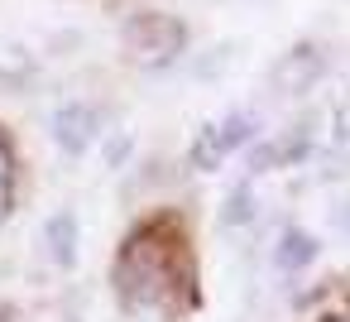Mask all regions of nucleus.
Masks as SVG:
<instances>
[{
	"label": "nucleus",
	"instance_id": "9b49d317",
	"mask_svg": "<svg viewBox=\"0 0 350 322\" xmlns=\"http://www.w3.org/2000/svg\"><path fill=\"white\" fill-rule=\"evenodd\" d=\"M336 231L350 240V202H345V207H336Z\"/></svg>",
	"mask_w": 350,
	"mask_h": 322
},
{
	"label": "nucleus",
	"instance_id": "7ed1b4c3",
	"mask_svg": "<svg viewBox=\"0 0 350 322\" xmlns=\"http://www.w3.org/2000/svg\"><path fill=\"white\" fill-rule=\"evenodd\" d=\"M250 135H254V116H250V111H230L226 121H211V125L192 140L187 164H192L197 173H211V169H221V164H226Z\"/></svg>",
	"mask_w": 350,
	"mask_h": 322
},
{
	"label": "nucleus",
	"instance_id": "423d86ee",
	"mask_svg": "<svg viewBox=\"0 0 350 322\" xmlns=\"http://www.w3.org/2000/svg\"><path fill=\"white\" fill-rule=\"evenodd\" d=\"M77 216L72 212H53L49 221H44V250H49V260L53 264H77Z\"/></svg>",
	"mask_w": 350,
	"mask_h": 322
},
{
	"label": "nucleus",
	"instance_id": "f03ea898",
	"mask_svg": "<svg viewBox=\"0 0 350 322\" xmlns=\"http://www.w3.org/2000/svg\"><path fill=\"white\" fill-rule=\"evenodd\" d=\"M183 49H187V29H183L173 15H135V20L125 25V53H130L135 63L163 68V63H173Z\"/></svg>",
	"mask_w": 350,
	"mask_h": 322
},
{
	"label": "nucleus",
	"instance_id": "39448f33",
	"mask_svg": "<svg viewBox=\"0 0 350 322\" xmlns=\"http://www.w3.org/2000/svg\"><path fill=\"white\" fill-rule=\"evenodd\" d=\"M321 53L307 44V49H293V53H283L278 63H273V73H269V87L278 92V97H302V92H312L317 87V77H321Z\"/></svg>",
	"mask_w": 350,
	"mask_h": 322
},
{
	"label": "nucleus",
	"instance_id": "0eeeda50",
	"mask_svg": "<svg viewBox=\"0 0 350 322\" xmlns=\"http://www.w3.org/2000/svg\"><path fill=\"white\" fill-rule=\"evenodd\" d=\"M317 260V240L307 236V231H297V226H288L283 236H278V245H273V264L278 269H302V264H312Z\"/></svg>",
	"mask_w": 350,
	"mask_h": 322
},
{
	"label": "nucleus",
	"instance_id": "20e7f679",
	"mask_svg": "<svg viewBox=\"0 0 350 322\" xmlns=\"http://www.w3.org/2000/svg\"><path fill=\"white\" fill-rule=\"evenodd\" d=\"M101 125H106V111H101V106H92V101H68V106H58V116H53V140H58V149L82 154V149L96 145Z\"/></svg>",
	"mask_w": 350,
	"mask_h": 322
},
{
	"label": "nucleus",
	"instance_id": "f257e3e1",
	"mask_svg": "<svg viewBox=\"0 0 350 322\" xmlns=\"http://www.w3.org/2000/svg\"><path fill=\"white\" fill-rule=\"evenodd\" d=\"M178 284V264L163 255V245L154 236H139L125 245V260H120V288L125 298H139L149 308H159Z\"/></svg>",
	"mask_w": 350,
	"mask_h": 322
},
{
	"label": "nucleus",
	"instance_id": "6e6552de",
	"mask_svg": "<svg viewBox=\"0 0 350 322\" xmlns=\"http://www.w3.org/2000/svg\"><path fill=\"white\" fill-rule=\"evenodd\" d=\"M302 154H307V130H288L278 145H269V149L254 154V169H278V164H293Z\"/></svg>",
	"mask_w": 350,
	"mask_h": 322
},
{
	"label": "nucleus",
	"instance_id": "1a4fd4ad",
	"mask_svg": "<svg viewBox=\"0 0 350 322\" xmlns=\"http://www.w3.org/2000/svg\"><path fill=\"white\" fill-rule=\"evenodd\" d=\"M254 212H250V188H235V197L226 202V212H221V221L226 226H245Z\"/></svg>",
	"mask_w": 350,
	"mask_h": 322
},
{
	"label": "nucleus",
	"instance_id": "9d476101",
	"mask_svg": "<svg viewBox=\"0 0 350 322\" xmlns=\"http://www.w3.org/2000/svg\"><path fill=\"white\" fill-rule=\"evenodd\" d=\"M5 193H10V159L0 149V207H5Z\"/></svg>",
	"mask_w": 350,
	"mask_h": 322
}]
</instances>
